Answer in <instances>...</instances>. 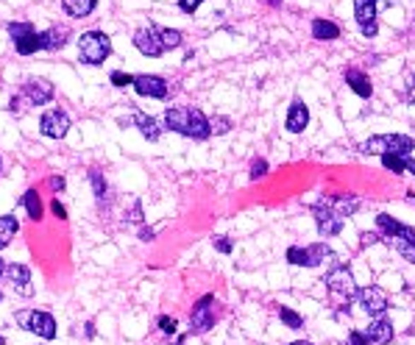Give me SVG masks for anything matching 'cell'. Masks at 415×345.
<instances>
[{
    "label": "cell",
    "instance_id": "42",
    "mask_svg": "<svg viewBox=\"0 0 415 345\" xmlns=\"http://www.w3.org/2000/svg\"><path fill=\"white\" fill-rule=\"evenodd\" d=\"M139 240L142 242H151L153 240V228H139Z\"/></svg>",
    "mask_w": 415,
    "mask_h": 345
},
{
    "label": "cell",
    "instance_id": "20",
    "mask_svg": "<svg viewBox=\"0 0 415 345\" xmlns=\"http://www.w3.org/2000/svg\"><path fill=\"white\" fill-rule=\"evenodd\" d=\"M366 334H368V340L370 343H376V345H387V343H393V323L387 320V317H376V320H370V326L366 329Z\"/></svg>",
    "mask_w": 415,
    "mask_h": 345
},
{
    "label": "cell",
    "instance_id": "52",
    "mask_svg": "<svg viewBox=\"0 0 415 345\" xmlns=\"http://www.w3.org/2000/svg\"><path fill=\"white\" fill-rule=\"evenodd\" d=\"M413 28H415V20H413Z\"/></svg>",
    "mask_w": 415,
    "mask_h": 345
},
{
    "label": "cell",
    "instance_id": "35",
    "mask_svg": "<svg viewBox=\"0 0 415 345\" xmlns=\"http://www.w3.org/2000/svg\"><path fill=\"white\" fill-rule=\"evenodd\" d=\"M209 126H212V134H226L231 123H229V117H212Z\"/></svg>",
    "mask_w": 415,
    "mask_h": 345
},
{
    "label": "cell",
    "instance_id": "23",
    "mask_svg": "<svg viewBox=\"0 0 415 345\" xmlns=\"http://www.w3.org/2000/svg\"><path fill=\"white\" fill-rule=\"evenodd\" d=\"M312 37L318 42H332L340 37V25L332 20H312Z\"/></svg>",
    "mask_w": 415,
    "mask_h": 345
},
{
    "label": "cell",
    "instance_id": "31",
    "mask_svg": "<svg viewBox=\"0 0 415 345\" xmlns=\"http://www.w3.org/2000/svg\"><path fill=\"white\" fill-rule=\"evenodd\" d=\"M390 245H393V248H396L402 257L407 259V262H413V264H415V242H410V240H393Z\"/></svg>",
    "mask_w": 415,
    "mask_h": 345
},
{
    "label": "cell",
    "instance_id": "51",
    "mask_svg": "<svg viewBox=\"0 0 415 345\" xmlns=\"http://www.w3.org/2000/svg\"><path fill=\"white\" fill-rule=\"evenodd\" d=\"M0 301H3V293H0Z\"/></svg>",
    "mask_w": 415,
    "mask_h": 345
},
{
    "label": "cell",
    "instance_id": "26",
    "mask_svg": "<svg viewBox=\"0 0 415 345\" xmlns=\"http://www.w3.org/2000/svg\"><path fill=\"white\" fill-rule=\"evenodd\" d=\"M20 231V220L14 215H0V248H6L11 240H14V234Z\"/></svg>",
    "mask_w": 415,
    "mask_h": 345
},
{
    "label": "cell",
    "instance_id": "5",
    "mask_svg": "<svg viewBox=\"0 0 415 345\" xmlns=\"http://www.w3.org/2000/svg\"><path fill=\"white\" fill-rule=\"evenodd\" d=\"M11 42H14V50L20 56H34L37 50H42V42H40V31L34 28V23L23 20V23H8L6 25Z\"/></svg>",
    "mask_w": 415,
    "mask_h": 345
},
{
    "label": "cell",
    "instance_id": "34",
    "mask_svg": "<svg viewBox=\"0 0 415 345\" xmlns=\"http://www.w3.org/2000/svg\"><path fill=\"white\" fill-rule=\"evenodd\" d=\"M109 81L115 86H131L134 84V76H129V73H120V70H115L112 76H109Z\"/></svg>",
    "mask_w": 415,
    "mask_h": 345
},
{
    "label": "cell",
    "instance_id": "45",
    "mask_svg": "<svg viewBox=\"0 0 415 345\" xmlns=\"http://www.w3.org/2000/svg\"><path fill=\"white\" fill-rule=\"evenodd\" d=\"M404 165H407V172H413V175H415V159H410V156H407V159H404Z\"/></svg>",
    "mask_w": 415,
    "mask_h": 345
},
{
    "label": "cell",
    "instance_id": "3",
    "mask_svg": "<svg viewBox=\"0 0 415 345\" xmlns=\"http://www.w3.org/2000/svg\"><path fill=\"white\" fill-rule=\"evenodd\" d=\"M112 53V40L103 31H87L78 37V59L84 64H103Z\"/></svg>",
    "mask_w": 415,
    "mask_h": 345
},
{
    "label": "cell",
    "instance_id": "50",
    "mask_svg": "<svg viewBox=\"0 0 415 345\" xmlns=\"http://www.w3.org/2000/svg\"><path fill=\"white\" fill-rule=\"evenodd\" d=\"M268 3H274V6H276V3H281V0H268Z\"/></svg>",
    "mask_w": 415,
    "mask_h": 345
},
{
    "label": "cell",
    "instance_id": "10",
    "mask_svg": "<svg viewBox=\"0 0 415 345\" xmlns=\"http://www.w3.org/2000/svg\"><path fill=\"white\" fill-rule=\"evenodd\" d=\"M53 95H56V86L42 76H31V78L23 81V98L31 106H45V103L53 100Z\"/></svg>",
    "mask_w": 415,
    "mask_h": 345
},
{
    "label": "cell",
    "instance_id": "11",
    "mask_svg": "<svg viewBox=\"0 0 415 345\" xmlns=\"http://www.w3.org/2000/svg\"><path fill=\"white\" fill-rule=\"evenodd\" d=\"M134 47H137L142 56H162L165 53V42H162V34H159V25H145L134 34Z\"/></svg>",
    "mask_w": 415,
    "mask_h": 345
},
{
    "label": "cell",
    "instance_id": "43",
    "mask_svg": "<svg viewBox=\"0 0 415 345\" xmlns=\"http://www.w3.org/2000/svg\"><path fill=\"white\" fill-rule=\"evenodd\" d=\"M360 240H363V245H373V242H379V237H376V234H368V231H366Z\"/></svg>",
    "mask_w": 415,
    "mask_h": 345
},
{
    "label": "cell",
    "instance_id": "32",
    "mask_svg": "<svg viewBox=\"0 0 415 345\" xmlns=\"http://www.w3.org/2000/svg\"><path fill=\"white\" fill-rule=\"evenodd\" d=\"M156 323H159V332H162V334H168V337H170V334H176V329H179V320H176V317H168V315H162Z\"/></svg>",
    "mask_w": 415,
    "mask_h": 345
},
{
    "label": "cell",
    "instance_id": "7",
    "mask_svg": "<svg viewBox=\"0 0 415 345\" xmlns=\"http://www.w3.org/2000/svg\"><path fill=\"white\" fill-rule=\"evenodd\" d=\"M215 296H201L198 301L192 303V312H189V334H206L212 326H215Z\"/></svg>",
    "mask_w": 415,
    "mask_h": 345
},
{
    "label": "cell",
    "instance_id": "33",
    "mask_svg": "<svg viewBox=\"0 0 415 345\" xmlns=\"http://www.w3.org/2000/svg\"><path fill=\"white\" fill-rule=\"evenodd\" d=\"M262 175H268V162H265V159H254V162H251V170H248V178L257 181V178H262Z\"/></svg>",
    "mask_w": 415,
    "mask_h": 345
},
{
    "label": "cell",
    "instance_id": "49",
    "mask_svg": "<svg viewBox=\"0 0 415 345\" xmlns=\"http://www.w3.org/2000/svg\"><path fill=\"white\" fill-rule=\"evenodd\" d=\"M0 345H6V337H3V334H0Z\"/></svg>",
    "mask_w": 415,
    "mask_h": 345
},
{
    "label": "cell",
    "instance_id": "2",
    "mask_svg": "<svg viewBox=\"0 0 415 345\" xmlns=\"http://www.w3.org/2000/svg\"><path fill=\"white\" fill-rule=\"evenodd\" d=\"M363 151L366 153H379V156L393 153V156H404L407 159L415 151V139L407 136V134H379V136H370L368 142L363 145Z\"/></svg>",
    "mask_w": 415,
    "mask_h": 345
},
{
    "label": "cell",
    "instance_id": "41",
    "mask_svg": "<svg viewBox=\"0 0 415 345\" xmlns=\"http://www.w3.org/2000/svg\"><path fill=\"white\" fill-rule=\"evenodd\" d=\"M407 100H410V103H415V76H410V78H407Z\"/></svg>",
    "mask_w": 415,
    "mask_h": 345
},
{
    "label": "cell",
    "instance_id": "29",
    "mask_svg": "<svg viewBox=\"0 0 415 345\" xmlns=\"http://www.w3.org/2000/svg\"><path fill=\"white\" fill-rule=\"evenodd\" d=\"M159 34H162V42H165V50H176L179 45H182V31H176V28H159Z\"/></svg>",
    "mask_w": 415,
    "mask_h": 345
},
{
    "label": "cell",
    "instance_id": "13",
    "mask_svg": "<svg viewBox=\"0 0 415 345\" xmlns=\"http://www.w3.org/2000/svg\"><path fill=\"white\" fill-rule=\"evenodd\" d=\"M376 6L379 0H354V17H357V25L363 31V37L373 40L379 25H376Z\"/></svg>",
    "mask_w": 415,
    "mask_h": 345
},
{
    "label": "cell",
    "instance_id": "19",
    "mask_svg": "<svg viewBox=\"0 0 415 345\" xmlns=\"http://www.w3.org/2000/svg\"><path fill=\"white\" fill-rule=\"evenodd\" d=\"M40 42H42V50H62L70 42V28L67 25H50L47 31H40Z\"/></svg>",
    "mask_w": 415,
    "mask_h": 345
},
{
    "label": "cell",
    "instance_id": "1",
    "mask_svg": "<svg viewBox=\"0 0 415 345\" xmlns=\"http://www.w3.org/2000/svg\"><path fill=\"white\" fill-rule=\"evenodd\" d=\"M165 126L187 136V139H206L212 134L206 115L201 109H192V106H170L165 112Z\"/></svg>",
    "mask_w": 415,
    "mask_h": 345
},
{
    "label": "cell",
    "instance_id": "17",
    "mask_svg": "<svg viewBox=\"0 0 415 345\" xmlns=\"http://www.w3.org/2000/svg\"><path fill=\"white\" fill-rule=\"evenodd\" d=\"M312 215H315V226H318V234L321 237H337L343 231V217H337L334 212H329L326 206L312 204Z\"/></svg>",
    "mask_w": 415,
    "mask_h": 345
},
{
    "label": "cell",
    "instance_id": "46",
    "mask_svg": "<svg viewBox=\"0 0 415 345\" xmlns=\"http://www.w3.org/2000/svg\"><path fill=\"white\" fill-rule=\"evenodd\" d=\"M84 329H87V337H90V340H93V337H95V323H87V326H84Z\"/></svg>",
    "mask_w": 415,
    "mask_h": 345
},
{
    "label": "cell",
    "instance_id": "47",
    "mask_svg": "<svg viewBox=\"0 0 415 345\" xmlns=\"http://www.w3.org/2000/svg\"><path fill=\"white\" fill-rule=\"evenodd\" d=\"M3 273H6V262L0 259V276H3Z\"/></svg>",
    "mask_w": 415,
    "mask_h": 345
},
{
    "label": "cell",
    "instance_id": "15",
    "mask_svg": "<svg viewBox=\"0 0 415 345\" xmlns=\"http://www.w3.org/2000/svg\"><path fill=\"white\" fill-rule=\"evenodd\" d=\"M315 204L326 206L329 212H334L337 217H349L360 209V198L357 195H321Z\"/></svg>",
    "mask_w": 415,
    "mask_h": 345
},
{
    "label": "cell",
    "instance_id": "48",
    "mask_svg": "<svg viewBox=\"0 0 415 345\" xmlns=\"http://www.w3.org/2000/svg\"><path fill=\"white\" fill-rule=\"evenodd\" d=\"M287 345H312V343H304V340H298V343H287Z\"/></svg>",
    "mask_w": 415,
    "mask_h": 345
},
{
    "label": "cell",
    "instance_id": "28",
    "mask_svg": "<svg viewBox=\"0 0 415 345\" xmlns=\"http://www.w3.org/2000/svg\"><path fill=\"white\" fill-rule=\"evenodd\" d=\"M276 312H279V317H281V323H284L287 329H301V326H304V317H301L298 312H293L290 306H279Z\"/></svg>",
    "mask_w": 415,
    "mask_h": 345
},
{
    "label": "cell",
    "instance_id": "6",
    "mask_svg": "<svg viewBox=\"0 0 415 345\" xmlns=\"http://www.w3.org/2000/svg\"><path fill=\"white\" fill-rule=\"evenodd\" d=\"M326 290L337 298V301H354L357 298V281H354V273L346 267V264H337L329 270L326 276Z\"/></svg>",
    "mask_w": 415,
    "mask_h": 345
},
{
    "label": "cell",
    "instance_id": "9",
    "mask_svg": "<svg viewBox=\"0 0 415 345\" xmlns=\"http://www.w3.org/2000/svg\"><path fill=\"white\" fill-rule=\"evenodd\" d=\"M70 131V115L64 109H47L40 117V134L47 139H64Z\"/></svg>",
    "mask_w": 415,
    "mask_h": 345
},
{
    "label": "cell",
    "instance_id": "16",
    "mask_svg": "<svg viewBox=\"0 0 415 345\" xmlns=\"http://www.w3.org/2000/svg\"><path fill=\"white\" fill-rule=\"evenodd\" d=\"M131 86L137 89V95H142V98H156V100H165L168 98V81L162 76L142 73V76H134V84Z\"/></svg>",
    "mask_w": 415,
    "mask_h": 345
},
{
    "label": "cell",
    "instance_id": "21",
    "mask_svg": "<svg viewBox=\"0 0 415 345\" xmlns=\"http://www.w3.org/2000/svg\"><path fill=\"white\" fill-rule=\"evenodd\" d=\"M134 126L139 129V134L148 139V142H156L159 139V134H162V129H159V123L151 117V115H145V112H134Z\"/></svg>",
    "mask_w": 415,
    "mask_h": 345
},
{
    "label": "cell",
    "instance_id": "4",
    "mask_svg": "<svg viewBox=\"0 0 415 345\" xmlns=\"http://www.w3.org/2000/svg\"><path fill=\"white\" fill-rule=\"evenodd\" d=\"M14 320L20 323V329L42 337V340H56V317L50 312H42V309H23L14 315Z\"/></svg>",
    "mask_w": 415,
    "mask_h": 345
},
{
    "label": "cell",
    "instance_id": "44",
    "mask_svg": "<svg viewBox=\"0 0 415 345\" xmlns=\"http://www.w3.org/2000/svg\"><path fill=\"white\" fill-rule=\"evenodd\" d=\"M8 112H20V95H14V98L8 100Z\"/></svg>",
    "mask_w": 415,
    "mask_h": 345
},
{
    "label": "cell",
    "instance_id": "25",
    "mask_svg": "<svg viewBox=\"0 0 415 345\" xmlns=\"http://www.w3.org/2000/svg\"><path fill=\"white\" fill-rule=\"evenodd\" d=\"M23 206H25V212H28V217H31L34 223L42 220V198H40L37 187H28V189H25V195H23Z\"/></svg>",
    "mask_w": 415,
    "mask_h": 345
},
{
    "label": "cell",
    "instance_id": "14",
    "mask_svg": "<svg viewBox=\"0 0 415 345\" xmlns=\"http://www.w3.org/2000/svg\"><path fill=\"white\" fill-rule=\"evenodd\" d=\"M3 276H6V281L14 287V293H20V296H25V298L34 296V287H31V267L11 262V264H6V273H3Z\"/></svg>",
    "mask_w": 415,
    "mask_h": 345
},
{
    "label": "cell",
    "instance_id": "37",
    "mask_svg": "<svg viewBox=\"0 0 415 345\" xmlns=\"http://www.w3.org/2000/svg\"><path fill=\"white\" fill-rule=\"evenodd\" d=\"M349 345H370L366 332H349Z\"/></svg>",
    "mask_w": 415,
    "mask_h": 345
},
{
    "label": "cell",
    "instance_id": "24",
    "mask_svg": "<svg viewBox=\"0 0 415 345\" xmlns=\"http://www.w3.org/2000/svg\"><path fill=\"white\" fill-rule=\"evenodd\" d=\"M98 6V0H62V11L67 17H90Z\"/></svg>",
    "mask_w": 415,
    "mask_h": 345
},
{
    "label": "cell",
    "instance_id": "22",
    "mask_svg": "<svg viewBox=\"0 0 415 345\" xmlns=\"http://www.w3.org/2000/svg\"><path fill=\"white\" fill-rule=\"evenodd\" d=\"M346 84L351 86L360 98H370V92H373L368 76H366L363 70H354V67H349V70H346Z\"/></svg>",
    "mask_w": 415,
    "mask_h": 345
},
{
    "label": "cell",
    "instance_id": "39",
    "mask_svg": "<svg viewBox=\"0 0 415 345\" xmlns=\"http://www.w3.org/2000/svg\"><path fill=\"white\" fill-rule=\"evenodd\" d=\"M50 212L59 217V220H67V209H64V204H59V198H53V204H50Z\"/></svg>",
    "mask_w": 415,
    "mask_h": 345
},
{
    "label": "cell",
    "instance_id": "27",
    "mask_svg": "<svg viewBox=\"0 0 415 345\" xmlns=\"http://www.w3.org/2000/svg\"><path fill=\"white\" fill-rule=\"evenodd\" d=\"M90 184H93L95 201H98V204H103V201H106V195H109V184H106L103 172H100V170H90Z\"/></svg>",
    "mask_w": 415,
    "mask_h": 345
},
{
    "label": "cell",
    "instance_id": "38",
    "mask_svg": "<svg viewBox=\"0 0 415 345\" xmlns=\"http://www.w3.org/2000/svg\"><path fill=\"white\" fill-rule=\"evenodd\" d=\"M47 187H50L53 192H62V189L67 187V181H64V175H50V178H47Z\"/></svg>",
    "mask_w": 415,
    "mask_h": 345
},
{
    "label": "cell",
    "instance_id": "36",
    "mask_svg": "<svg viewBox=\"0 0 415 345\" xmlns=\"http://www.w3.org/2000/svg\"><path fill=\"white\" fill-rule=\"evenodd\" d=\"M201 3H206V0H179V8H182L185 14H195Z\"/></svg>",
    "mask_w": 415,
    "mask_h": 345
},
{
    "label": "cell",
    "instance_id": "18",
    "mask_svg": "<svg viewBox=\"0 0 415 345\" xmlns=\"http://www.w3.org/2000/svg\"><path fill=\"white\" fill-rule=\"evenodd\" d=\"M307 123H310V109L304 106V100H293L290 103V112H287V120H284V126L290 134H301V131L307 129Z\"/></svg>",
    "mask_w": 415,
    "mask_h": 345
},
{
    "label": "cell",
    "instance_id": "30",
    "mask_svg": "<svg viewBox=\"0 0 415 345\" xmlns=\"http://www.w3.org/2000/svg\"><path fill=\"white\" fill-rule=\"evenodd\" d=\"M382 165H385L387 170H393L396 175L407 172V165H404V156H393V153H385V156H382Z\"/></svg>",
    "mask_w": 415,
    "mask_h": 345
},
{
    "label": "cell",
    "instance_id": "40",
    "mask_svg": "<svg viewBox=\"0 0 415 345\" xmlns=\"http://www.w3.org/2000/svg\"><path fill=\"white\" fill-rule=\"evenodd\" d=\"M212 242H215V248H218L221 254H231V242H229V237H215Z\"/></svg>",
    "mask_w": 415,
    "mask_h": 345
},
{
    "label": "cell",
    "instance_id": "8",
    "mask_svg": "<svg viewBox=\"0 0 415 345\" xmlns=\"http://www.w3.org/2000/svg\"><path fill=\"white\" fill-rule=\"evenodd\" d=\"M326 259H334V254L326 248V242H315L310 248H298V245L287 248V262L298 264V267H318Z\"/></svg>",
    "mask_w": 415,
    "mask_h": 345
},
{
    "label": "cell",
    "instance_id": "12",
    "mask_svg": "<svg viewBox=\"0 0 415 345\" xmlns=\"http://www.w3.org/2000/svg\"><path fill=\"white\" fill-rule=\"evenodd\" d=\"M357 301L363 306V312H368L373 317H379V315H385L387 312V293L382 290V287H376V284H370V287H363L360 293H357Z\"/></svg>",
    "mask_w": 415,
    "mask_h": 345
}]
</instances>
